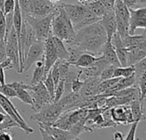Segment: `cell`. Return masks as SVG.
<instances>
[{"label": "cell", "instance_id": "obj_1", "mask_svg": "<svg viewBox=\"0 0 146 140\" xmlns=\"http://www.w3.org/2000/svg\"><path fill=\"white\" fill-rule=\"evenodd\" d=\"M107 38L104 27L98 21L75 32L74 38L68 44L76 46L84 52L97 56L101 55V49Z\"/></svg>", "mask_w": 146, "mask_h": 140}, {"label": "cell", "instance_id": "obj_2", "mask_svg": "<svg viewBox=\"0 0 146 140\" xmlns=\"http://www.w3.org/2000/svg\"><path fill=\"white\" fill-rule=\"evenodd\" d=\"M52 36L56 37L68 44L75 36L73 24L67 15L62 4L56 6L51 21Z\"/></svg>", "mask_w": 146, "mask_h": 140}, {"label": "cell", "instance_id": "obj_3", "mask_svg": "<svg viewBox=\"0 0 146 140\" xmlns=\"http://www.w3.org/2000/svg\"><path fill=\"white\" fill-rule=\"evenodd\" d=\"M54 14H55V10L52 13L44 17H33L27 15L24 16L22 15V16L25 21L29 26H31V27L33 29L36 34V38L38 40L44 41L46 38L52 36L51 21L54 16Z\"/></svg>", "mask_w": 146, "mask_h": 140}, {"label": "cell", "instance_id": "obj_4", "mask_svg": "<svg viewBox=\"0 0 146 140\" xmlns=\"http://www.w3.org/2000/svg\"><path fill=\"white\" fill-rule=\"evenodd\" d=\"M64 112L58 103H50L44 105L36 114L30 116V121L43 125L52 126V124Z\"/></svg>", "mask_w": 146, "mask_h": 140}, {"label": "cell", "instance_id": "obj_5", "mask_svg": "<svg viewBox=\"0 0 146 140\" xmlns=\"http://www.w3.org/2000/svg\"><path fill=\"white\" fill-rule=\"evenodd\" d=\"M27 91L33 99V105L31 107L37 112L44 105L52 103V99L42 81L33 86L29 85Z\"/></svg>", "mask_w": 146, "mask_h": 140}, {"label": "cell", "instance_id": "obj_6", "mask_svg": "<svg viewBox=\"0 0 146 140\" xmlns=\"http://www.w3.org/2000/svg\"><path fill=\"white\" fill-rule=\"evenodd\" d=\"M0 105L2 106L5 114L9 115L11 118H13L15 120V121L19 125L20 129L23 130L26 134L28 135V134H31L33 133V129L32 127H30L26 123V121L21 117V115H20L18 110L15 109L14 104L10 102L9 98L4 97L2 93H0Z\"/></svg>", "mask_w": 146, "mask_h": 140}, {"label": "cell", "instance_id": "obj_7", "mask_svg": "<svg viewBox=\"0 0 146 140\" xmlns=\"http://www.w3.org/2000/svg\"><path fill=\"white\" fill-rule=\"evenodd\" d=\"M5 50H6V56L9 59L13 64V68H15L19 74L20 71V59H19V47H18V40L15 30L13 27L11 28L8 37L5 39Z\"/></svg>", "mask_w": 146, "mask_h": 140}, {"label": "cell", "instance_id": "obj_8", "mask_svg": "<svg viewBox=\"0 0 146 140\" xmlns=\"http://www.w3.org/2000/svg\"><path fill=\"white\" fill-rule=\"evenodd\" d=\"M56 8V5L53 4L49 0H28V9L24 15L44 17L52 13Z\"/></svg>", "mask_w": 146, "mask_h": 140}, {"label": "cell", "instance_id": "obj_9", "mask_svg": "<svg viewBox=\"0 0 146 140\" xmlns=\"http://www.w3.org/2000/svg\"><path fill=\"white\" fill-rule=\"evenodd\" d=\"M44 55V41L36 39L29 48L23 63V72H27L29 68L39 59L42 58Z\"/></svg>", "mask_w": 146, "mask_h": 140}, {"label": "cell", "instance_id": "obj_10", "mask_svg": "<svg viewBox=\"0 0 146 140\" xmlns=\"http://www.w3.org/2000/svg\"><path fill=\"white\" fill-rule=\"evenodd\" d=\"M110 109L111 119L117 125H128L134 122L129 105H119Z\"/></svg>", "mask_w": 146, "mask_h": 140}, {"label": "cell", "instance_id": "obj_11", "mask_svg": "<svg viewBox=\"0 0 146 140\" xmlns=\"http://www.w3.org/2000/svg\"><path fill=\"white\" fill-rule=\"evenodd\" d=\"M129 34H135L137 28H146V7L129 9Z\"/></svg>", "mask_w": 146, "mask_h": 140}, {"label": "cell", "instance_id": "obj_12", "mask_svg": "<svg viewBox=\"0 0 146 140\" xmlns=\"http://www.w3.org/2000/svg\"><path fill=\"white\" fill-rule=\"evenodd\" d=\"M67 15L70 19L73 26L79 23L88 12L87 8L80 3H62Z\"/></svg>", "mask_w": 146, "mask_h": 140}, {"label": "cell", "instance_id": "obj_13", "mask_svg": "<svg viewBox=\"0 0 146 140\" xmlns=\"http://www.w3.org/2000/svg\"><path fill=\"white\" fill-rule=\"evenodd\" d=\"M44 68L45 74H47L55 62L58 60L56 56V53L55 50V47L53 44L52 36L49 37L44 41Z\"/></svg>", "mask_w": 146, "mask_h": 140}, {"label": "cell", "instance_id": "obj_14", "mask_svg": "<svg viewBox=\"0 0 146 140\" xmlns=\"http://www.w3.org/2000/svg\"><path fill=\"white\" fill-rule=\"evenodd\" d=\"M99 23L104 27L107 38L111 39L115 33H116V18L115 10H108L105 15L100 19Z\"/></svg>", "mask_w": 146, "mask_h": 140}, {"label": "cell", "instance_id": "obj_15", "mask_svg": "<svg viewBox=\"0 0 146 140\" xmlns=\"http://www.w3.org/2000/svg\"><path fill=\"white\" fill-rule=\"evenodd\" d=\"M109 65L110 64L106 62V60L101 55L100 58L92 66L84 68L81 69V76H83L85 80L91 78V77H99L101 72Z\"/></svg>", "mask_w": 146, "mask_h": 140}, {"label": "cell", "instance_id": "obj_16", "mask_svg": "<svg viewBox=\"0 0 146 140\" xmlns=\"http://www.w3.org/2000/svg\"><path fill=\"white\" fill-rule=\"evenodd\" d=\"M101 55L110 65H112L115 67H121L110 39L107 38L106 42L103 45L101 49Z\"/></svg>", "mask_w": 146, "mask_h": 140}, {"label": "cell", "instance_id": "obj_17", "mask_svg": "<svg viewBox=\"0 0 146 140\" xmlns=\"http://www.w3.org/2000/svg\"><path fill=\"white\" fill-rule=\"evenodd\" d=\"M99 77H91L84 80V84L79 92V94L82 98L92 97L97 95V89L100 83Z\"/></svg>", "mask_w": 146, "mask_h": 140}, {"label": "cell", "instance_id": "obj_18", "mask_svg": "<svg viewBox=\"0 0 146 140\" xmlns=\"http://www.w3.org/2000/svg\"><path fill=\"white\" fill-rule=\"evenodd\" d=\"M146 56V44L127 49V66H133Z\"/></svg>", "mask_w": 146, "mask_h": 140}, {"label": "cell", "instance_id": "obj_19", "mask_svg": "<svg viewBox=\"0 0 146 140\" xmlns=\"http://www.w3.org/2000/svg\"><path fill=\"white\" fill-rule=\"evenodd\" d=\"M38 125L39 126L40 128L46 131L56 140H69L71 139H74V137L72 135V133L68 130H63V129H61L53 126L43 125L40 123H38Z\"/></svg>", "mask_w": 146, "mask_h": 140}, {"label": "cell", "instance_id": "obj_20", "mask_svg": "<svg viewBox=\"0 0 146 140\" xmlns=\"http://www.w3.org/2000/svg\"><path fill=\"white\" fill-rule=\"evenodd\" d=\"M145 100H143V99H138V100H134L131 102L129 104L134 122H139L141 121L145 120Z\"/></svg>", "mask_w": 146, "mask_h": 140}, {"label": "cell", "instance_id": "obj_21", "mask_svg": "<svg viewBox=\"0 0 146 140\" xmlns=\"http://www.w3.org/2000/svg\"><path fill=\"white\" fill-rule=\"evenodd\" d=\"M145 32L140 35H127L124 38H122V43L125 48L131 49L134 47H138L143 44H146Z\"/></svg>", "mask_w": 146, "mask_h": 140}, {"label": "cell", "instance_id": "obj_22", "mask_svg": "<svg viewBox=\"0 0 146 140\" xmlns=\"http://www.w3.org/2000/svg\"><path fill=\"white\" fill-rule=\"evenodd\" d=\"M45 75L46 74H45V68H44V57L42 56L41 59H39L38 61L35 62V68L33 70L30 85L33 86L43 81Z\"/></svg>", "mask_w": 146, "mask_h": 140}, {"label": "cell", "instance_id": "obj_23", "mask_svg": "<svg viewBox=\"0 0 146 140\" xmlns=\"http://www.w3.org/2000/svg\"><path fill=\"white\" fill-rule=\"evenodd\" d=\"M100 56H96L93 54L84 52L73 66H75L76 68H84L90 67L93 63H95L100 58Z\"/></svg>", "mask_w": 146, "mask_h": 140}, {"label": "cell", "instance_id": "obj_24", "mask_svg": "<svg viewBox=\"0 0 146 140\" xmlns=\"http://www.w3.org/2000/svg\"><path fill=\"white\" fill-rule=\"evenodd\" d=\"M52 40H53V44L55 47L57 59L67 61L68 58V49L64 46L63 41L54 36H52Z\"/></svg>", "mask_w": 146, "mask_h": 140}, {"label": "cell", "instance_id": "obj_25", "mask_svg": "<svg viewBox=\"0 0 146 140\" xmlns=\"http://www.w3.org/2000/svg\"><path fill=\"white\" fill-rule=\"evenodd\" d=\"M85 6L87 8V9H88L91 13H92L93 15H95L96 16H98V17L100 18V19H101V18L105 15V13L108 11V10L106 9V8L104 7V5L101 3L100 0H93L92 2L87 3V4L85 5Z\"/></svg>", "mask_w": 146, "mask_h": 140}, {"label": "cell", "instance_id": "obj_26", "mask_svg": "<svg viewBox=\"0 0 146 140\" xmlns=\"http://www.w3.org/2000/svg\"><path fill=\"white\" fill-rule=\"evenodd\" d=\"M36 34L33 31V29L26 22V33H25V38H24V48H23V53H24V59L25 56L31 47L32 44L36 40Z\"/></svg>", "mask_w": 146, "mask_h": 140}, {"label": "cell", "instance_id": "obj_27", "mask_svg": "<svg viewBox=\"0 0 146 140\" xmlns=\"http://www.w3.org/2000/svg\"><path fill=\"white\" fill-rule=\"evenodd\" d=\"M135 69L133 66H127V67H116L113 78H127L134 74Z\"/></svg>", "mask_w": 146, "mask_h": 140}, {"label": "cell", "instance_id": "obj_28", "mask_svg": "<svg viewBox=\"0 0 146 140\" xmlns=\"http://www.w3.org/2000/svg\"><path fill=\"white\" fill-rule=\"evenodd\" d=\"M119 80H120V78H111V79H109V80L100 81V83H99V85L98 86V89H97V95L102 94L104 92H106L107 90H109L115 84H116Z\"/></svg>", "mask_w": 146, "mask_h": 140}, {"label": "cell", "instance_id": "obj_29", "mask_svg": "<svg viewBox=\"0 0 146 140\" xmlns=\"http://www.w3.org/2000/svg\"><path fill=\"white\" fill-rule=\"evenodd\" d=\"M68 58L67 61L70 65H74L76 62V61L80 58V56L84 53L83 50H80L76 46H70L69 48H68Z\"/></svg>", "mask_w": 146, "mask_h": 140}, {"label": "cell", "instance_id": "obj_30", "mask_svg": "<svg viewBox=\"0 0 146 140\" xmlns=\"http://www.w3.org/2000/svg\"><path fill=\"white\" fill-rule=\"evenodd\" d=\"M46 88V90L48 91L51 99H52V102H53V99H54V93H55V88H56V86H55V83L52 80V77H51V74H50V72L49 71L45 77L44 78L43 81H42Z\"/></svg>", "mask_w": 146, "mask_h": 140}, {"label": "cell", "instance_id": "obj_31", "mask_svg": "<svg viewBox=\"0 0 146 140\" xmlns=\"http://www.w3.org/2000/svg\"><path fill=\"white\" fill-rule=\"evenodd\" d=\"M15 91L16 93V98H19L22 103H24L26 104H29L31 106L33 105V99H32L31 94L29 93V92L27 90L20 88V89H16Z\"/></svg>", "mask_w": 146, "mask_h": 140}, {"label": "cell", "instance_id": "obj_32", "mask_svg": "<svg viewBox=\"0 0 146 140\" xmlns=\"http://www.w3.org/2000/svg\"><path fill=\"white\" fill-rule=\"evenodd\" d=\"M136 85L139 86L141 93V99L145 100L146 98V73L136 78Z\"/></svg>", "mask_w": 146, "mask_h": 140}, {"label": "cell", "instance_id": "obj_33", "mask_svg": "<svg viewBox=\"0 0 146 140\" xmlns=\"http://www.w3.org/2000/svg\"><path fill=\"white\" fill-rule=\"evenodd\" d=\"M64 95V80L61 79L55 88V93H54V99L52 103H57L62 97Z\"/></svg>", "mask_w": 146, "mask_h": 140}, {"label": "cell", "instance_id": "obj_34", "mask_svg": "<svg viewBox=\"0 0 146 140\" xmlns=\"http://www.w3.org/2000/svg\"><path fill=\"white\" fill-rule=\"evenodd\" d=\"M135 72H134V75H135V79L139 77L140 75H142L143 74L146 73V59L144 58L141 61H139V62L135 63L133 65Z\"/></svg>", "mask_w": 146, "mask_h": 140}, {"label": "cell", "instance_id": "obj_35", "mask_svg": "<svg viewBox=\"0 0 146 140\" xmlns=\"http://www.w3.org/2000/svg\"><path fill=\"white\" fill-rule=\"evenodd\" d=\"M129 9H136L146 7V0H123Z\"/></svg>", "mask_w": 146, "mask_h": 140}, {"label": "cell", "instance_id": "obj_36", "mask_svg": "<svg viewBox=\"0 0 146 140\" xmlns=\"http://www.w3.org/2000/svg\"><path fill=\"white\" fill-rule=\"evenodd\" d=\"M116 67L112 66V65H109L107 68H105L100 74L99 75V79L100 80H109L113 78V74H114V71Z\"/></svg>", "mask_w": 146, "mask_h": 140}, {"label": "cell", "instance_id": "obj_37", "mask_svg": "<svg viewBox=\"0 0 146 140\" xmlns=\"http://www.w3.org/2000/svg\"><path fill=\"white\" fill-rule=\"evenodd\" d=\"M80 77H81V69L79 70V73H78L76 78L72 81L71 92H79L80 90L81 89V87H82V86L84 84V81L80 80Z\"/></svg>", "mask_w": 146, "mask_h": 140}, {"label": "cell", "instance_id": "obj_38", "mask_svg": "<svg viewBox=\"0 0 146 140\" xmlns=\"http://www.w3.org/2000/svg\"><path fill=\"white\" fill-rule=\"evenodd\" d=\"M0 93H2L4 97L8 98H16V93L15 91L8 86V84H5L3 86H0Z\"/></svg>", "mask_w": 146, "mask_h": 140}, {"label": "cell", "instance_id": "obj_39", "mask_svg": "<svg viewBox=\"0 0 146 140\" xmlns=\"http://www.w3.org/2000/svg\"><path fill=\"white\" fill-rule=\"evenodd\" d=\"M5 28H6V21H5V15L0 9V40L4 41L5 35Z\"/></svg>", "mask_w": 146, "mask_h": 140}, {"label": "cell", "instance_id": "obj_40", "mask_svg": "<svg viewBox=\"0 0 146 140\" xmlns=\"http://www.w3.org/2000/svg\"><path fill=\"white\" fill-rule=\"evenodd\" d=\"M15 5V0H4L3 3V14L6 15L8 13L13 12Z\"/></svg>", "mask_w": 146, "mask_h": 140}, {"label": "cell", "instance_id": "obj_41", "mask_svg": "<svg viewBox=\"0 0 146 140\" xmlns=\"http://www.w3.org/2000/svg\"><path fill=\"white\" fill-rule=\"evenodd\" d=\"M138 123L139 122L132 123V127L130 128L127 137L124 139V140H135V135H136V131H137V127H138Z\"/></svg>", "mask_w": 146, "mask_h": 140}, {"label": "cell", "instance_id": "obj_42", "mask_svg": "<svg viewBox=\"0 0 146 140\" xmlns=\"http://www.w3.org/2000/svg\"><path fill=\"white\" fill-rule=\"evenodd\" d=\"M5 48H6L5 42L3 40H0V63L4 62L7 59Z\"/></svg>", "mask_w": 146, "mask_h": 140}, {"label": "cell", "instance_id": "obj_43", "mask_svg": "<svg viewBox=\"0 0 146 140\" xmlns=\"http://www.w3.org/2000/svg\"><path fill=\"white\" fill-rule=\"evenodd\" d=\"M107 10H114L115 0H100Z\"/></svg>", "mask_w": 146, "mask_h": 140}, {"label": "cell", "instance_id": "obj_44", "mask_svg": "<svg viewBox=\"0 0 146 140\" xmlns=\"http://www.w3.org/2000/svg\"><path fill=\"white\" fill-rule=\"evenodd\" d=\"M0 140H13V134L8 130L0 132Z\"/></svg>", "mask_w": 146, "mask_h": 140}, {"label": "cell", "instance_id": "obj_45", "mask_svg": "<svg viewBox=\"0 0 146 140\" xmlns=\"http://www.w3.org/2000/svg\"><path fill=\"white\" fill-rule=\"evenodd\" d=\"M40 133H41V136H42V140H56L53 136H51L50 133H48L46 131H44V129L40 128Z\"/></svg>", "mask_w": 146, "mask_h": 140}, {"label": "cell", "instance_id": "obj_46", "mask_svg": "<svg viewBox=\"0 0 146 140\" xmlns=\"http://www.w3.org/2000/svg\"><path fill=\"white\" fill-rule=\"evenodd\" d=\"M0 68H4V69H6V68H13V64H12L11 61L7 58L4 62L0 63Z\"/></svg>", "mask_w": 146, "mask_h": 140}, {"label": "cell", "instance_id": "obj_47", "mask_svg": "<svg viewBox=\"0 0 146 140\" xmlns=\"http://www.w3.org/2000/svg\"><path fill=\"white\" fill-rule=\"evenodd\" d=\"M124 139H125L124 134L119 131H115L112 135V139L113 140H124Z\"/></svg>", "mask_w": 146, "mask_h": 140}, {"label": "cell", "instance_id": "obj_48", "mask_svg": "<svg viewBox=\"0 0 146 140\" xmlns=\"http://www.w3.org/2000/svg\"><path fill=\"white\" fill-rule=\"evenodd\" d=\"M5 73H4V68H0V86L5 85Z\"/></svg>", "mask_w": 146, "mask_h": 140}, {"label": "cell", "instance_id": "obj_49", "mask_svg": "<svg viewBox=\"0 0 146 140\" xmlns=\"http://www.w3.org/2000/svg\"><path fill=\"white\" fill-rule=\"evenodd\" d=\"M78 1H79V3L83 4V5H86L87 3H89L92 2L93 0H78Z\"/></svg>", "mask_w": 146, "mask_h": 140}, {"label": "cell", "instance_id": "obj_50", "mask_svg": "<svg viewBox=\"0 0 146 140\" xmlns=\"http://www.w3.org/2000/svg\"><path fill=\"white\" fill-rule=\"evenodd\" d=\"M5 115H6V114H3V113H1V112H0V123L3 122V121L4 120Z\"/></svg>", "mask_w": 146, "mask_h": 140}, {"label": "cell", "instance_id": "obj_51", "mask_svg": "<svg viewBox=\"0 0 146 140\" xmlns=\"http://www.w3.org/2000/svg\"><path fill=\"white\" fill-rule=\"evenodd\" d=\"M3 3L4 0H0V9L3 12Z\"/></svg>", "mask_w": 146, "mask_h": 140}, {"label": "cell", "instance_id": "obj_52", "mask_svg": "<svg viewBox=\"0 0 146 140\" xmlns=\"http://www.w3.org/2000/svg\"><path fill=\"white\" fill-rule=\"evenodd\" d=\"M50 3H52L53 4H55V5H56V3H58V2H60V1H62V0H49Z\"/></svg>", "mask_w": 146, "mask_h": 140}, {"label": "cell", "instance_id": "obj_53", "mask_svg": "<svg viewBox=\"0 0 146 140\" xmlns=\"http://www.w3.org/2000/svg\"><path fill=\"white\" fill-rule=\"evenodd\" d=\"M0 112L1 113H3V114H5V112L3 111V108H2V106L0 105Z\"/></svg>", "mask_w": 146, "mask_h": 140}, {"label": "cell", "instance_id": "obj_54", "mask_svg": "<svg viewBox=\"0 0 146 140\" xmlns=\"http://www.w3.org/2000/svg\"><path fill=\"white\" fill-rule=\"evenodd\" d=\"M69 140H80L79 138H74V139H71Z\"/></svg>", "mask_w": 146, "mask_h": 140}]
</instances>
